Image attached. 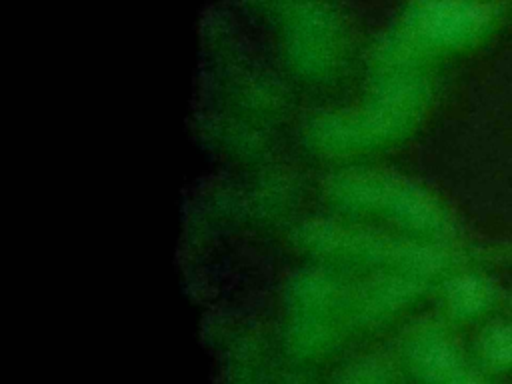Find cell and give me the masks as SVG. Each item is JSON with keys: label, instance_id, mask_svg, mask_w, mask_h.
Returning a JSON list of instances; mask_svg holds the SVG:
<instances>
[{"label": "cell", "instance_id": "cell-1", "mask_svg": "<svg viewBox=\"0 0 512 384\" xmlns=\"http://www.w3.org/2000/svg\"><path fill=\"white\" fill-rule=\"evenodd\" d=\"M486 20V10L472 0H448L430 18V28L440 38H462L476 32Z\"/></svg>", "mask_w": 512, "mask_h": 384}, {"label": "cell", "instance_id": "cell-2", "mask_svg": "<svg viewBox=\"0 0 512 384\" xmlns=\"http://www.w3.org/2000/svg\"><path fill=\"white\" fill-rule=\"evenodd\" d=\"M452 306L462 314H474L486 308L492 300V288L488 282L476 276H464L454 282L452 290Z\"/></svg>", "mask_w": 512, "mask_h": 384}, {"label": "cell", "instance_id": "cell-3", "mask_svg": "<svg viewBox=\"0 0 512 384\" xmlns=\"http://www.w3.org/2000/svg\"><path fill=\"white\" fill-rule=\"evenodd\" d=\"M482 352L484 358L498 366H510L512 364V324H496L486 330L482 338Z\"/></svg>", "mask_w": 512, "mask_h": 384}]
</instances>
